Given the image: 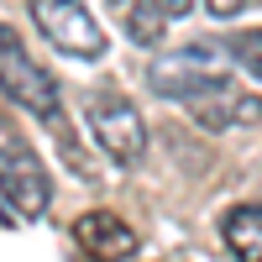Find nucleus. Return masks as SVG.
<instances>
[{"instance_id": "f257e3e1", "label": "nucleus", "mask_w": 262, "mask_h": 262, "mask_svg": "<svg viewBox=\"0 0 262 262\" xmlns=\"http://www.w3.org/2000/svg\"><path fill=\"white\" fill-rule=\"evenodd\" d=\"M0 95H6L11 105H21L27 116H37V121L58 137V147L69 152V163L84 173L79 147H74V126H69V116H63V90H58V79L27 53L21 32H11L6 21H0Z\"/></svg>"}, {"instance_id": "f03ea898", "label": "nucleus", "mask_w": 262, "mask_h": 262, "mask_svg": "<svg viewBox=\"0 0 262 262\" xmlns=\"http://www.w3.org/2000/svg\"><path fill=\"white\" fill-rule=\"evenodd\" d=\"M84 116H90L95 147L116 168H137L147 158V121L137 111V100H126L121 90H95L90 100H84Z\"/></svg>"}, {"instance_id": "7ed1b4c3", "label": "nucleus", "mask_w": 262, "mask_h": 262, "mask_svg": "<svg viewBox=\"0 0 262 262\" xmlns=\"http://www.w3.org/2000/svg\"><path fill=\"white\" fill-rule=\"evenodd\" d=\"M27 16H32V27L48 37L63 58L100 63L105 53H111V37H105V27L90 16L84 0H27Z\"/></svg>"}, {"instance_id": "20e7f679", "label": "nucleus", "mask_w": 262, "mask_h": 262, "mask_svg": "<svg viewBox=\"0 0 262 262\" xmlns=\"http://www.w3.org/2000/svg\"><path fill=\"white\" fill-rule=\"evenodd\" d=\"M147 84H152V95H163V100L194 105V100H205V95L231 90V74L210 58V48H179V53L147 63Z\"/></svg>"}, {"instance_id": "39448f33", "label": "nucleus", "mask_w": 262, "mask_h": 262, "mask_svg": "<svg viewBox=\"0 0 262 262\" xmlns=\"http://www.w3.org/2000/svg\"><path fill=\"white\" fill-rule=\"evenodd\" d=\"M0 200L16 221H42L53 205V179L27 142H0Z\"/></svg>"}, {"instance_id": "423d86ee", "label": "nucleus", "mask_w": 262, "mask_h": 262, "mask_svg": "<svg viewBox=\"0 0 262 262\" xmlns=\"http://www.w3.org/2000/svg\"><path fill=\"white\" fill-rule=\"evenodd\" d=\"M74 242L95 262H126L137 252V231H131L121 215H111V210H84L74 221Z\"/></svg>"}, {"instance_id": "0eeeda50", "label": "nucleus", "mask_w": 262, "mask_h": 262, "mask_svg": "<svg viewBox=\"0 0 262 262\" xmlns=\"http://www.w3.org/2000/svg\"><path fill=\"white\" fill-rule=\"evenodd\" d=\"M194 121H205L210 131H226V126H257L262 121V95H242V90H221V95H205L189 105Z\"/></svg>"}, {"instance_id": "6e6552de", "label": "nucleus", "mask_w": 262, "mask_h": 262, "mask_svg": "<svg viewBox=\"0 0 262 262\" xmlns=\"http://www.w3.org/2000/svg\"><path fill=\"white\" fill-rule=\"evenodd\" d=\"M189 0H131L126 6V37L137 42V48H158L168 37V27L184 16Z\"/></svg>"}, {"instance_id": "1a4fd4ad", "label": "nucleus", "mask_w": 262, "mask_h": 262, "mask_svg": "<svg viewBox=\"0 0 262 262\" xmlns=\"http://www.w3.org/2000/svg\"><path fill=\"white\" fill-rule=\"evenodd\" d=\"M221 242L236 262H262V200H247V205L226 210Z\"/></svg>"}, {"instance_id": "9d476101", "label": "nucleus", "mask_w": 262, "mask_h": 262, "mask_svg": "<svg viewBox=\"0 0 262 262\" xmlns=\"http://www.w3.org/2000/svg\"><path fill=\"white\" fill-rule=\"evenodd\" d=\"M226 58L236 63V69H247V74L262 84V27H252V32H231V37H226Z\"/></svg>"}, {"instance_id": "9b49d317", "label": "nucleus", "mask_w": 262, "mask_h": 262, "mask_svg": "<svg viewBox=\"0 0 262 262\" xmlns=\"http://www.w3.org/2000/svg\"><path fill=\"white\" fill-rule=\"evenodd\" d=\"M200 6H205L215 21H231V16H242V11L252 6V0H200Z\"/></svg>"}, {"instance_id": "f8f14e48", "label": "nucleus", "mask_w": 262, "mask_h": 262, "mask_svg": "<svg viewBox=\"0 0 262 262\" xmlns=\"http://www.w3.org/2000/svg\"><path fill=\"white\" fill-rule=\"evenodd\" d=\"M111 6H131V0H111Z\"/></svg>"}]
</instances>
